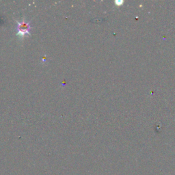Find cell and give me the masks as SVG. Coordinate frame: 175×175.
Instances as JSON below:
<instances>
[{
	"instance_id": "6da1fadb",
	"label": "cell",
	"mask_w": 175,
	"mask_h": 175,
	"mask_svg": "<svg viewBox=\"0 0 175 175\" xmlns=\"http://www.w3.org/2000/svg\"><path fill=\"white\" fill-rule=\"evenodd\" d=\"M17 36L24 37L26 35H30L31 26L29 22L26 21L25 20L22 21H17Z\"/></svg>"
}]
</instances>
